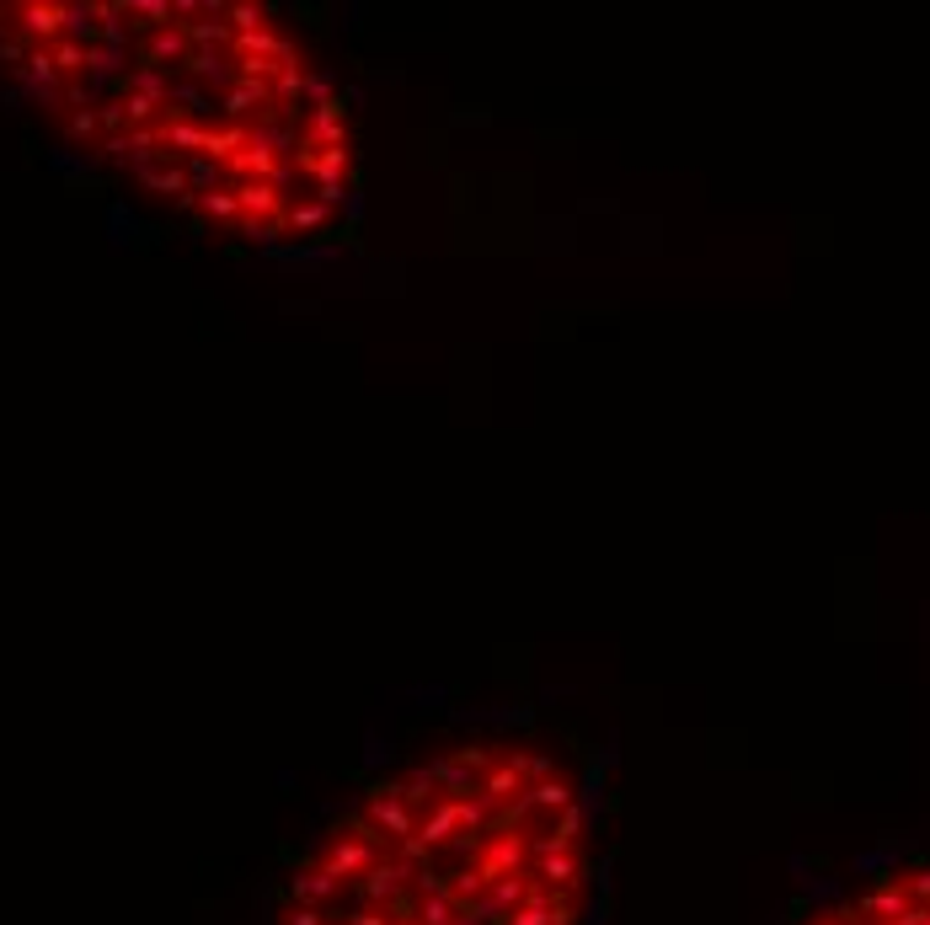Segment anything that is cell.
<instances>
[{
    "label": "cell",
    "instance_id": "6da1fadb",
    "mask_svg": "<svg viewBox=\"0 0 930 925\" xmlns=\"http://www.w3.org/2000/svg\"><path fill=\"white\" fill-rule=\"evenodd\" d=\"M6 107L54 118L49 166L129 182L230 257L321 262L359 241L353 91L257 0H0Z\"/></svg>",
    "mask_w": 930,
    "mask_h": 925
},
{
    "label": "cell",
    "instance_id": "7a4b0ae2",
    "mask_svg": "<svg viewBox=\"0 0 930 925\" xmlns=\"http://www.w3.org/2000/svg\"><path fill=\"white\" fill-rule=\"evenodd\" d=\"M604 770L540 712L412 733L310 819L262 925H599Z\"/></svg>",
    "mask_w": 930,
    "mask_h": 925
},
{
    "label": "cell",
    "instance_id": "3957f363",
    "mask_svg": "<svg viewBox=\"0 0 930 925\" xmlns=\"http://www.w3.org/2000/svg\"><path fill=\"white\" fill-rule=\"evenodd\" d=\"M781 925H930V856L882 851L818 877L792 899Z\"/></svg>",
    "mask_w": 930,
    "mask_h": 925
}]
</instances>
